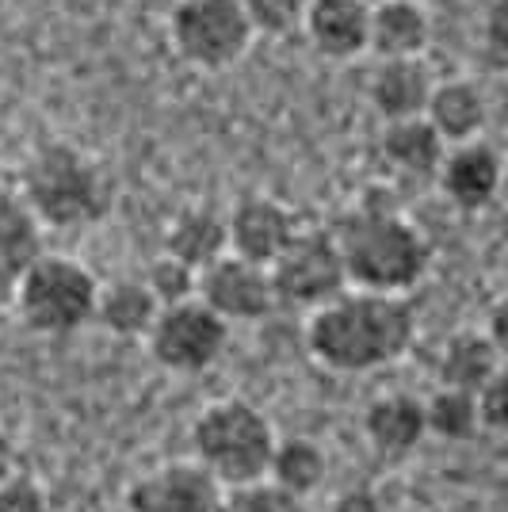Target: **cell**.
Listing matches in <instances>:
<instances>
[{"mask_svg":"<svg viewBox=\"0 0 508 512\" xmlns=\"http://www.w3.org/2000/svg\"><path fill=\"white\" fill-rule=\"evenodd\" d=\"M417 341V310L405 295L344 287L306 318L310 356L337 375H363L398 363Z\"/></svg>","mask_w":508,"mask_h":512,"instance_id":"cell-1","label":"cell"},{"mask_svg":"<svg viewBox=\"0 0 508 512\" xmlns=\"http://www.w3.org/2000/svg\"><path fill=\"white\" fill-rule=\"evenodd\" d=\"M333 237L352 287L405 295L428 272V241L394 207L367 203L360 211L344 214L333 226Z\"/></svg>","mask_w":508,"mask_h":512,"instance_id":"cell-2","label":"cell"},{"mask_svg":"<svg viewBox=\"0 0 508 512\" xmlns=\"http://www.w3.org/2000/svg\"><path fill=\"white\" fill-rule=\"evenodd\" d=\"M279 436L272 421L245 398H218L191 421V451L214 478L230 486H249L268 478Z\"/></svg>","mask_w":508,"mask_h":512,"instance_id":"cell-3","label":"cell"},{"mask_svg":"<svg viewBox=\"0 0 508 512\" xmlns=\"http://www.w3.org/2000/svg\"><path fill=\"white\" fill-rule=\"evenodd\" d=\"M23 203L43 226L77 230L104 218L111 207V188L85 153L54 142L43 146L23 169Z\"/></svg>","mask_w":508,"mask_h":512,"instance_id":"cell-4","label":"cell"},{"mask_svg":"<svg viewBox=\"0 0 508 512\" xmlns=\"http://www.w3.org/2000/svg\"><path fill=\"white\" fill-rule=\"evenodd\" d=\"M20 321L39 337H69L96 321L100 279L69 256H39L12 291Z\"/></svg>","mask_w":508,"mask_h":512,"instance_id":"cell-5","label":"cell"},{"mask_svg":"<svg viewBox=\"0 0 508 512\" xmlns=\"http://www.w3.org/2000/svg\"><path fill=\"white\" fill-rule=\"evenodd\" d=\"M226 344H230V321L214 314L199 295L188 302L161 306L146 337L149 356L176 375H199L214 367L222 360Z\"/></svg>","mask_w":508,"mask_h":512,"instance_id":"cell-6","label":"cell"},{"mask_svg":"<svg viewBox=\"0 0 508 512\" xmlns=\"http://www.w3.org/2000/svg\"><path fill=\"white\" fill-rule=\"evenodd\" d=\"M172 43L195 65L222 69L253 43V20L245 0H180L172 8Z\"/></svg>","mask_w":508,"mask_h":512,"instance_id":"cell-7","label":"cell"},{"mask_svg":"<svg viewBox=\"0 0 508 512\" xmlns=\"http://www.w3.org/2000/svg\"><path fill=\"white\" fill-rule=\"evenodd\" d=\"M272 287L279 302L298 310H318L321 302L352 287L333 230H298L272 264Z\"/></svg>","mask_w":508,"mask_h":512,"instance_id":"cell-8","label":"cell"},{"mask_svg":"<svg viewBox=\"0 0 508 512\" xmlns=\"http://www.w3.org/2000/svg\"><path fill=\"white\" fill-rule=\"evenodd\" d=\"M222 482L191 459H169L142 470L127 486V512H218Z\"/></svg>","mask_w":508,"mask_h":512,"instance_id":"cell-9","label":"cell"},{"mask_svg":"<svg viewBox=\"0 0 508 512\" xmlns=\"http://www.w3.org/2000/svg\"><path fill=\"white\" fill-rule=\"evenodd\" d=\"M199 299L230 325L268 318L272 306L279 302L276 287H272V268L237 253H222L199 272Z\"/></svg>","mask_w":508,"mask_h":512,"instance_id":"cell-10","label":"cell"},{"mask_svg":"<svg viewBox=\"0 0 508 512\" xmlns=\"http://www.w3.org/2000/svg\"><path fill=\"white\" fill-rule=\"evenodd\" d=\"M360 428L363 436H367V444L379 455L402 459V455L421 448V440L428 436L424 398L409 394V390H382V394H375L367 402Z\"/></svg>","mask_w":508,"mask_h":512,"instance_id":"cell-11","label":"cell"},{"mask_svg":"<svg viewBox=\"0 0 508 512\" xmlns=\"http://www.w3.org/2000/svg\"><path fill=\"white\" fill-rule=\"evenodd\" d=\"M230 226V253L249 256L256 264H276V256L291 245V237L298 234L291 211L276 203V199H245L237 203L233 214L226 218Z\"/></svg>","mask_w":508,"mask_h":512,"instance_id":"cell-12","label":"cell"},{"mask_svg":"<svg viewBox=\"0 0 508 512\" xmlns=\"http://www.w3.org/2000/svg\"><path fill=\"white\" fill-rule=\"evenodd\" d=\"M501 169L505 161L482 142H459L440 165V188L463 211H482L501 195Z\"/></svg>","mask_w":508,"mask_h":512,"instance_id":"cell-13","label":"cell"},{"mask_svg":"<svg viewBox=\"0 0 508 512\" xmlns=\"http://www.w3.org/2000/svg\"><path fill=\"white\" fill-rule=\"evenodd\" d=\"M306 35L329 58H356L371 50V4L367 0H310Z\"/></svg>","mask_w":508,"mask_h":512,"instance_id":"cell-14","label":"cell"},{"mask_svg":"<svg viewBox=\"0 0 508 512\" xmlns=\"http://www.w3.org/2000/svg\"><path fill=\"white\" fill-rule=\"evenodd\" d=\"M161 314V302L149 291L146 279H111L100 283L96 325H104L119 341H146L153 321Z\"/></svg>","mask_w":508,"mask_h":512,"instance_id":"cell-15","label":"cell"},{"mask_svg":"<svg viewBox=\"0 0 508 512\" xmlns=\"http://www.w3.org/2000/svg\"><path fill=\"white\" fill-rule=\"evenodd\" d=\"M432 77L417 58H386L371 81V104L386 123L394 119H413L428 111L432 100Z\"/></svg>","mask_w":508,"mask_h":512,"instance_id":"cell-16","label":"cell"},{"mask_svg":"<svg viewBox=\"0 0 508 512\" xmlns=\"http://www.w3.org/2000/svg\"><path fill=\"white\" fill-rule=\"evenodd\" d=\"M43 222L35 211L16 199V195H0V291H16L23 272L43 256Z\"/></svg>","mask_w":508,"mask_h":512,"instance_id":"cell-17","label":"cell"},{"mask_svg":"<svg viewBox=\"0 0 508 512\" xmlns=\"http://www.w3.org/2000/svg\"><path fill=\"white\" fill-rule=\"evenodd\" d=\"M505 356L497 352V344L489 333L478 329H463L455 337H447L440 344V356H436V379L444 386H459V390H482V386L501 371Z\"/></svg>","mask_w":508,"mask_h":512,"instance_id":"cell-18","label":"cell"},{"mask_svg":"<svg viewBox=\"0 0 508 512\" xmlns=\"http://www.w3.org/2000/svg\"><path fill=\"white\" fill-rule=\"evenodd\" d=\"M382 157L405 176H440L447 142L444 134L428 123V115L394 119L382 130Z\"/></svg>","mask_w":508,"mask_h":512,"instance_id":"cell-19","label":"cell"},{"mask_svg":"<svg viewBox=\"0 0 508 512\" xmlns=\"http://www.w3.org/2000/svg\"><path fill=\"white\" fill-rule=\"evenodd\" d=\"M428 46V16L417 0H382L371 8V50L379 58H417Z\"/></svg>","mask_w":508,"mask_h":512,"instance_id":"cell-20","label":"cell"},{"mask_svg":"<svg viewBox=\"0 0 508 512\" xmlns=\"http://www.w3.org/2000/svg\"><path fill=\"white\" fill-rule=\"evenodd\" d=\"M165 253L180 256L203 272L222 253H230V226L211 207H191L172 218L169 234H165Z\"/></svg>","mask_w":508,"mask_h":512,"instance_id":"cell-21","label":"cell"},{"mask_svg":"<svg viewBox=\"0 0 508 512\" xmlns=\"http://www.w3.org/2000/svg\"><path fill=\"white\" fill-rule=\"evenodd\" d=\"M428 123L444 134V142L459 146V142H474V134L486 123V104L478 96V88L466 81H444L432 88L428 100Z\"/></svg>","mask_w":508,"mask_h":512,"instance_id":"cell-22","label":"cell"},{"mask_svg":"<svg viewBox=\"0 0 508 512\" xmlns=\"http://www.w3.org/2000/svg\"><path fill=\"white\" fill-rule=\"evenodd\" d=\"M268 478L283 490L298 493V497H314L329 478V459H325L321 444H314L310 436H287L272 451Z\"/></svg>","mask_w":508,"mask_h":512,"instance_id":"cell-23","label":"cell"},{"mask_svg":"<svg viewBox=\"0 0 508 512\" xmlns=\"http://www.w3.org/2000/svg\"><path fill=\"white\" fill-rule=\"evenodd\" d=\"M424 421H428V436L447 440V444H463V440L482 432L478 394L440 383L424 398Z\"/></svg>","mask_w":508,"mask_h":512,"instance_id":"cell-24","label":"cell"},{"mask_svg":"<svg viewBox=\"0 0 508 512\" xmlns=\"http://www.w3.org/2000/svg\"><path fill=\"white\" fill-rule=\"evenodd\" d=\"M218 512H314V509H310V497H298V493L276 486L272 478H260V482H249V486L222 490Z\"/></svg>","mask_w":508,"mask_h":512,"instance_id":"cell-25","label":"cell"},{"mask_svg":"<svg viewBox=\"0 0 508 512\" xmlns=\"http://www.w3.org/2000/svg\"><path fill=\"white\" fill-rule=\"evenodd\" d=\"M146 283L149 291L157 295L161 306H172V302H188L199 295V268H191L188 260H180V256H157L153 264H149L146 272Z\"/></svg>","mask_w":508,"mask_h":512,"instance_id":"cell-26","label":"cell"},{"mask_svg":"<svg viewBox=\"0 0 508 512\" xmlns=\"http://www.w3.org/2000/svg\"><path fill=\"white\" fill-rule=\"evenodd\" d=\"M245 8H249V20H253L256 31L287 35L306 20L310 0H245Z\"/></svg>","mask_w":508,"mask_h":512,"instance_id":"cell-27","label":"cell"},{"mask_svg":"<svg viewBox=\"0 0 508 512\" xmlns=\"http://www.w3.org/2000/svg\"><path fill=\"white\" fill-rule=\"evenodd\" d=\"M478 409H482V432L508 440V363L478 390Z\"/></svg>","mask_w":508,"mask_h":512,"instance_id":"cell-28","label":"cell"},{"mask_svg":"<svg viewBox=\"0 0 508 512\" xmlns=\"http://www.w3.org/2000/svg\"><path fill=\"white\" fill-rule=\"evenodd\" d=\"M0 512H54L46 497L43 482H35L31 474H12L8 482H0Z\"/></svg>","mask_w":508,"mask_h":512,"instance_id":"cell-29","label":"cell"},{"mask_svg":"<svg viewBox=\"0 0 508 512\" xmlns=\"http://www.w3.org/2000/svg\"><path fill=\"white\" fill-rule=\"evenodd\" d=\"M329 512H386L382 509V497L375 490H363V486H352V490H344L329 505Z\"/></svg>","mask_w":508,"mask_h":512,"instance_id":"cell-30","label":"cell"},{"mask_svg":"<svg viewBox=\"0 0 508 512\" xmlns=\"http://www.w3.org/2000/svg\"><path fill=\"white\" fill-rule=\"evenodd\" d=\"M486 39L493 43V50L508 54V0H497L486 16Z\"/></svg>","mask_w":508,"mask_h":512,"instance_id":"cell-31","label":"cell"},{"mask_svg":"<svg viewBox=\"0 0 508 512\" xmlns=\"http://www.w3.org/2000/svg\"><path fill=\"white\" fill-rule=\"evenodd\" d=\"M489 337H493V344H497V352L505 356L508 363V291L501 295V299L493 302V310H489Z\"/></svg>","mask_w":508,"mask_h":512,"instance_id":"cell-32","label":"cell"},{"mask_svg":"<svg viewBox=\"0 0 508 512\" xmlns=\"http://www.w3.org/2000/svg\"><path fill=\"white\" fill-rule=\"evenodd\" d=\"M16 474V444H12V436L0 428V482H8Z\"/></svg>","mask_w":508,"mask_h":512,"instance_id":"cell-33","label":"cell"},{"mask_svg":"<svg viewBox=\"0 0 508 512\" xmlns=\"http://www.w3.org/2000/svg\"><path fill=\"white\" fill-rule=\"evenodd\" d=\"M501 199H505V207H508V161H505V169H501Z\"/></svg>","mask_w":508,"mask_h":512,"instance_id":"cell-34","label":"cell"}]
</instances>
